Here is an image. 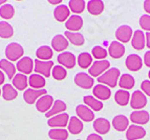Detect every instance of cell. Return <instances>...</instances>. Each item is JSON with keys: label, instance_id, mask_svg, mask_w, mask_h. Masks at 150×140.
<instances>
[{"label": "cell", "instance_id": "obj_32", "mask_svg": "<svg viewBox=\"0 0 150 140\" xmlns=\"http://www.w3.org/2000/svg\"><path fill=\"white\" fill-rule=\"evenodd\" d=\"M65 38L68 40V42L73 43L74 45H78V46H80V45L84 44V36L80 33H75V32H65L64 34Z\"/></svg>", "mask_w": 150, "mask_h": 140}, {"label": "cell", "instance_id": "obj_55", "mask_svg": "<svg viewBox=\"0 0 150 140\" xmlns=\"http://www.w3.org/2000/svg\"><path fill=\"white\" fill-rule=\"evenodd\" d=\"M79 140H80V139H79Z\"/></svg>", "mask_w": 150, "mask_h": 140}, {"label": "cell", "instance_id": "obj_52", "mask_svg": "<svg viewBox=\"0 0 150 140\" xmlns=\"http://www.w3.org/2000/svg\"><path fill=\"white\" fill-rule=\"evenodd\" d=\"M0 4H5V1H4V0H1V1H0Z\"/></svg>", "mask_w": 150, "mask_h": 140}, {"label": "cell", "instance_id": "obj_16", "mask_svg": "<svg viewBox=\"0 0 150 140\" xmlns=\"http://www.w3.org/2000/svg\"><path fill=\"white\" fill-rule=\"evenodd\" d=\"M130 120L132 121V123L134 124H146L147 122H149L150 120V115L147 111H135V112L131 113L130 115Z\"/></svg>", "mask_w": 150, "mask_h": 140}, {"label": "cell", "instance_id": "obj_28", "mask_svg": "<svg viewBox=\"0 0 150 140\" xmlns=\"http://www.w3.org/2000/svg\"><path fill=\"white\" fill-rule=\"evenodd\" d=\"M45 79L43 76L39 74H32L28 78V84L30 85V89H35V90H42L45 85Z\"/></svg>", "mask_w": 150, "mask_h": 140}, {"label": "cell", "instance_id": "obj_37", "mask_svg": "<svg viewBox=\"0 0 150 140\" xmlns=\"http://www.w3.org/2000/svg\"><path fill=\"white\" fill-rule=\"evenodd\" d=\"M78 64L82 69H87L89 68L90 64H93V56L90 55L89 53H81L80 55L78 56Z\"/></svg>", "mask_w": 150, "mask_h": 140}, {"label": "cell", "instance_id": "obj_13", "mask_svg": "<svg viewBox=\"0 0 150 140\" xmlns=\"http://www.w3.org/2000/svg\"><path fill=\"white\" fill-rule=\"evenodd\" d=\"M76 113H77V117L82 121H85V122H89V121H93L95 119L93 112L86 105L79 104L76 108Z\"/></svg>", "mask_w": 150, "mask_h": 140}, {"label": "cell", "instance_id": "obj_6", "mask_svg": "<svg viewBox=\"0 0 150 140\" xmlns=\"http://www.w3.org/2000/svg\"><path fill=\"white\" fill-rule=\"evenodd\" d=\"M68 121H69V116L66 113H62V114L50 118L47 124L48 126L53 129H64L68 124Z\"/></svg>", "mask_w": 150, "mask_h": 140}, {"label": "cell", "instance_id": "obj_39", "mask_svg": "<svg viewBox=\"0 0 150 140\" xmlns=\"http://www.w3.org/2000/svg\"><path fill=\"white\" fill-rule=\"evenodd\" d=\"M85 1L83 0H70L68 2V8L75 14H81L85 9Z\"/></svg>", "mask_w": 150, "mask_h": 140}, {"label": "cell", "instance_id": "obj_7", "mask_svg": "<svg viewBox=\"0 0 150 140\" xmlns=\"http://www.w3.org/2000/svg\"><path fill=\"white\" fill-rule=\"evenodd\" d=\"M46 95V90L42 89V90H35V89H28L24 91L23 94V99L26 103L28 104H33V103L37 102V100L42 96Z\"/></svg>", "mask_w": 150, "mask_h": 140}, {"label": "cell", "instance_id": "obj_54", "mask_svg": "<svg viewBox=\"0 0 150 140\" xmlns=\"http://www.w3.org/2000/svg\"><path fill=\"white\" fill-rule=\"evenodd\" d=\"M1 94H2V90H0V95H1Z\"/></svg>", "mask_w": 150, "mask_h": 140}, {"label": "cell", "instance_id": "obj_10", "mask_svg": "<svg viewBox=\"0 0 150 140\" xmlns=\"http://www.w3.org/2000/svg\"><path fill=\"white\" fill-rule=\"evenodd\" d=\"M146 131L144 128H142L141 125L132 124L130 125L129 128L127 129L126 132V138L127 140H138L141 138L145 137Z\"/></svg>", "mask_w": 150, "mask_h": 140}, {"label": "cell", "instance_id": "obj_41", "mask_svg": "<svg viewBox=\"0 0 150 140\" xmlns=\"http://www.w3.org/2000/svg\"><path fill=\"white\" fill-rule=\"evenodd\" d=\"M14 15H15V9H14V6L12 4L5 3L0 8V16L3 19H12L14 17Z\"/></svg>", "mask_w": 150, "mask_h": 140}, {"label": "cell", "instance_id": "obj_50", "mask_svg": "<svg viewBox=\"0 0 150 140\" xmlns=\"http://www.w3.org/2000/svg\"><path fill=\"white\" fill-rule=\"evenodd\" d=\"M4 74H3V72L1 70H0V85L3 84V82H4Z\"/></svg>", "mask_w": 150, "mask_h": 140}, {"label": "cell", "instance_id": "obj_47", "mask_svg": "<svg viewBox=\"0 0 150 140\" xmlns=\"http://www.w3.org/2000/svg\"><path fill=\"white\" fill-rule=\"evenodd\" d=\"M144 63L145 65H147L148 68H150V51L145 53V55H144Z\"/></svg>", "mask_w": 150, "mask_h": 140}, {"label": "cell", "instance_id": "obj_2", "mask_svg": "<svg viewBox=\"0 0 150 140\" xmlns=\"http://www.w3.org/2000/svg\"><path fill=\"white\" fill-rule=\"evenodd\" d=\"M24 50L19 43L12 42L5 48V56L8 61H19L23 57Z\"/></svg>", "mask_w": 150, "mask_h": 140}, {"label": "cell", "instance_id": "obj_30", "mask_svg": "<svg viewBox=\"0 0 150 140\" xmlns=\"http://www.w3.org/2000/svg\"><path fill=\"white\" fill-rule=\"evenodd\" d=\"M53 49L50 48L48 45H42L36 51V56L39 60L42 61H50L53 57Z\"/></svg>", "mask_w": 150, "mask_h": 140}, {"label": "cell", "instance_id": "obj_38", "mask_svg": "<svg viewBox=\"0 0 150 140\" xmlns=\"http://www.w3.org/2000/svg\"><path fill=\"white\" fill-rule=\"evenodd\" d=\"M18 95V92L16 89L13 86L12 84H6L3 85L2 88V97L4 100H14Z\"/></svg>", "mask_w": 150, "mask_h": 140}, {"label": "cell", "instance_id": "obj_18", "mask_svg": "<svg viewBox=\"0 0 150 140\" xmlns=\"http://www.w3.org/2000/svg\"><path fill=\"white\" fill-rule=\"evenodd\" d=\"M54 17L57 21L59 22H66V20L70 17V10L68 6L64 4L58 5L56 6L55 11H54Z\"/></svg>", "mask_w": 150, "mask_h": 140}, {"label": "cell", "instance_id": "obj_9", "mask_svg": "<svg viewBox=\"0 0 150 140\" xmlns=\"http://www.w3.org/2000/svg\"><path fill=\"white\" fill-rule=\"evenodd\" d=\"M58 62L65 69H73L76 65V56L70 52H63L58 56Z\"/></svg>", "mask_w": 150, "mask_h": 140}, {"label": "cell", "instance_id": "obj_46", "mask_svg": "<svg viewBox=\"0 0 150 140\" xmlns=\"http://www.w3.org/2000/svg\"><path fill=\"white\" fill-rule=\"evenodd\" d=\"M86 140H103V138L101 137L99 134L97 133H93V134H90V135L87 136V139Z\"/></svg>", "mask_w": 150, "mask_h": 140}, {"label": "cell", "instance_id": "obj_35", "mask_svg": "<svg viewBox=\"0 0 150 140\" xmlns=\"http://www.w3.org/2000/svg\"><path fill=\"white\" fill-rule=\"evenodd\" d=\"M134 78L130 74H123L119 79V83L120 88L124 89V90H131L134 86Z\"/></svg>", "mask_w": 150, "mask_h": 140}, {"label": "cell", "instance_id": "obj_4", "mask_svg": "<svg viewBox=\"0 0 150 140\" xmlns=\"http://www.w3.org/2000/svg\"><path fill=\"white\" fill-rule=\"evenodd\" d=\"M109 61L108 60H97L93 64L90 65L89 69H88V72H89L90 76L91 77H100L101 75H103L104 73L107 70H109Z\"/></svg>", "mask_w": 150, "mask_h": 140}, {"label": "cell", "instance_id": "obj_3", "mask_svg": "<svg viewBox=\"0 0 150 140\" xmlns=\"http://www.w3.org/2000/svg\"><path fill=\"white\" fill-rule=\"evenodd\" d=\"M54 68L53 61H42V60L36 59L34 61V71L36 74H39L44 77H50L52 75V70Z\"/></svg>", "mask_w": 150, "mask_h": 140}, {"label": "cell", "instance_id": "obj_15", "mask_svg": "<svg viewBox=\"0 0 150 140\" xmlns=\"http://www.w3.org/2000/svg\"><path fill=\"white\" fill-rule=\"evenodd\" d=\"M83 26V19L79 15H71L65 22V28L69 32H77L80 31Z\"/></svg>", "mask_w": 150, "mask_h": 140}, {"label": "cell", "instance_id": "obj_12", "mask_svg": "<svg viewBox=\"0 0 150 140\" xmlns=\"http://www.w3.org/2000/svg\"><path fill=\"white\" fill-rule=\"evenodd\" d=\"M16 69L23 75L26 74L32 75V71L34 70V60H32V58L30 57H22L17 62Z\"/></svg>", "mask_w": 150, "mask_h": 140}, {"label": "cell", "instance_id": "obj_8", "mask_svg": "<svg viewBox=\"0 0 150 140\" xmlns=\"http://www.w3.org/2000/svg\"><path fill=\"white\" fill-rule=\"evenodd\" d=\"M75 83L80 88L88 90L93 88L95 81H93V78L86 73H78L75 76Z\"/></svg>", "mask_w": 150, "mask_h": 140}, {"label": "cell", "instance_id": "obj_42", "mask_svg": "<svg viewBox=\"0 0 150 140\" xmlns=\"http://www.w3.org/2000/svg\"><path fill=\"white\" fill-rule=\"evenodd\" d=\"M91 56L98 60H105V58L107 57V51L103 48V46L96 45V46L93 48V50H91Z\"/></svg>", "mask_w": 150, "mask_h": 140}, {"label": "cell", "instance_id": "obj_14", "mask_svg": "<svg viewBox=\"0 0 150 140\" xmlns=\"http://www.w3.org/2000/svg\"><path fill=\"white\" fill-rule=\"evenodd\" d=\"M126 68L129 71H132V72H138L141 70V68L143 66V61L142 58L140 57L137 54H130L127 58H126L125 61Z\"/></svg>", "mask_w": 150, "mask_h": 140}, {"label": "cell", "instance_id": "obj_33", "mask_svg": "<svg viewBox=\"0 0 150 140\" xmlns=\"http://www.w3.org/2000/svg\"><path fill=\"white\" fill-rule=\"evenodd\" d=\"M130 94L128 91L125 90H119L115 92V102L118 103L119 105H122V106H125L128 103L130 102Z\"/></svg>", "mask_w": 150, "mask_h": 140}, {"label": "cell", "instance_id": "obj_27", "mask_svg": "<svg viewBox=\"0 0 150 140\" xmlns=\"http://www.w3.org/2000/svg\"><path fill=\"white\" fill-rule=\"evenodd\" d=\"M0 70L2 71L3 73H5V74L8 75V79H11V80H13V78L15 77V75H16L15 65L6 59L0 60Z\"/></svg>", "mask_w": 150, "mask_h": 140}, {"label": "cell", "instance_id": "obj_51", "mask_svg": "<svg viewBox=\"0 0 150 140\" xmlns=\"http://www.w3.org/2000/svg\"><path fill=\"white\" fill-rule=\"evenodd\" d=\"M50 3H52V4H60L61 3V0H58V1H50Z\"/></svg>", "mask_w": 150, "mask_h": 140}, {"label": "cell", "instance_id": "obj_29", "mask_svg": "<svg viewBox=\"0 0 150 140\" xmlns=\"http://www.w3.org/2000/svg\"><path fill=\"white\" fill-rule=\"evenodd\" d=\"M12 82H13V86H14L16 90L23 91L26 89V86H28V79L26 76L20 73V74H16L15 77L13 78Z\"/></svg>", "mask_w": 150, "mask_h": 140}, {"label": "cell", "instance_id": "obj_34", "mask_svg": "<svg viewBox=\"0 0 150 140\" xmlns=\"http://www.w3.org/2000/svg\"><path fill=\"white\" fill-rule=\"evenodd\" d=\"M83 100H84V103H85L86 106H88L90 110L97 111V112H99V111L102 110L103 103L101 102L100 100H98L96 97H93V96L87 95V96L84 97V99Z\"/></svg>", "mask_w": 150, "mask_h": 140}, {"label": "cell", "instance_id": "obj_43", "mask_svg": "<svg viewBox=\"0 0 150 140\" xmlns=\"http://www.w3.org/2000/svg\"><path fill=\"white\" fill-rule=\"evenodd\" d=\"M67 75L65 68H63L62 65H55L52 70V76L54 77V79L56 80H63Z\"/></svg>", "mask_w": 150, "mask_h": 140}, {"label": "cell", "instance_id": "obj_1", "mask_svg": "<svg viewBox=\"0 0 150 140\" xmlns=\"http://www.w3.org/2000/svg\"><path fill=\"white\" fill-rule=\"evenodd\" d=\"M120 79V70L117 68H111L106 71L103 75L98 78L100 84H104L108 88H115Z\"/></svg>", "mask_w": 150, "mask_h": 140}, {"label": "cell", "instance_id": "obj_25", "mask_svg": "<svg viewBox=\"0 0 150 140\" xmlns=\"http://www.w3.org/2000/svg\"><path fill=\"white\" fill-rule=\"evenodd\" d=\"M93 129L99 134H107L110 130V123L105 118H98L93 121Z\"/></svg>", "mask_w": 150, "mask_h": 140}, {"label": "cell", "instance_id": "obj_45", "mask_svg": "<svg viewBox=\"0 0 150 140\" xmlns=\"http://www.w3.org/2000/svg\"><path fill=\"white\" fill-rule=\"evenodd\" d=\"M141 90L143 91L144 94H146V95L150 97V81L149 80H144V81L141 83Z\"/></svg>", "mask_w": 150, "mask_h": 140}, {"label": "cell", "instance_id": "obj_21", "mask_svg": "<svg viewBox=\"0 0 150 140\" xmlns=\"http://www.w3.org/2000/svg\"><path fill=\"white\" fill-rule=\"evenodd\" d=\"M68 46V40L65 38L63 35H56L52 40V49L56 51V52H62L67 49Z\"/></svg>", "mask_w": 150, "mask_h": 140}, {"label": "cell", "instance_id": "obj_40", "mask_svg": "<svg viewBox=\"0 0 150 140\" xmlns=\"http://www.w3.org/2000/svg\"><path fill=\"white\" fill-rule=\"evenodd\" d=\"M14 35L13 26L6 21H0V37L11 38Z\"/></svg>", "mask_w": 150, "mask_h": 140}, {"label": "cell", "instance_id": "obj_36", "mask_svg": "<svg viewBox=\"0 0 150 140\" xmlns=\"http://www.w3.org/2000/svg\"><path fill=\"white\" fill-rule=\"evenodd\" d=\"M48 137L53 140H66L68 132L65 129H52L48 132Z\"/></svg>", "mask_w": 150, "mask_h": 140}, {"label": "cell", "instance_id": "obj_19", "mask_svg": "<svg viewBox=\"0 0 150 140\" xmlns=\"http://www.w3.org/2000/svg\"><path fill=\"white\" fill-rule=\"evenodd\" d=\"M93 97H96L98 100H107L111 96V91L108 86L104 84H98L96 85L93 90Z\"/></svg>", "mask_w": 150, "mask_h": 140}, {"label": "cell", "instance_id": "obj_22", "mask_svg": "<svg viewBox=\"0 0 150 140\" xmlns=\"http://www.w3.org/2000/svg\"><path fill=\"white\" fill-rule=\"evenodd\" d=\"M146 44V39H145V35H144V33L142 31H135L133 33V36H132V40H131V45H132V48L135 49V50H143L144 46Z\"/></svg>", "mask_w": 150, "mask_h": 140}, {"label": "cell", "instance_id": "obj_11", "mask_svg": "<svg viewBox=\"0 0 150 140\" xmlns=\"http://www.w3.org/2000/svg\"><path fill=\"white\" fill-rule=\"evenodd\" d=\"M54 98L50 95H44L40 97L36 102V108L40 113H47L54 104Z\"/></svg>", "mask_w": 150, "mask_h": 140}, {"label": "cell", "instance_id": "obj_44", "mask_svg": "<svg viewBox=\"0 0 150 140\" xmlns=\"http://www.w3.org/2000/svg\"><path fill=\"white\" fill-rule=\"evenodd\" d=\"M140 25L143 30L150 32V15H143L140 18Z\"/></svg>", "mask_w": 150, "mask_h": 140}, {"label": "cell", "instance_id": "obj_31", "mask_svg": "<svg viewBox=\"0 0 150 140\" xmlns=\"http://www.w3.org/2000/svg\"><path fill=\"white\" fill-rule=\"evenodd\" d=\"M87 10L91 15H100L104 10V3L101 0H90L87 3Z\"/></svg>", "mask_w": 150, "mask_h": 140}, {"label": "cell", "instance_id": "obj_17", "mask_svg": "<svg viewBox=\"0 0 150 140\" xmlns=\"http://www.w3.org/2000/svg\"><path fill=\"white\" fill-rule=\"evenodd\" d=\"M132 37V29L128 25H122L115 32V38L119 40V42L126 43Z\"/></svg>", "mask_w": 150, "mask_h": 140}, {"label": "cell", "instance_id": "obj_53", "mask_svg": "<svg viewBox=\"0 0 150 140\" xmlns=\"http://www.w3.org/2000/svg\"><path fill=\"white\" fill-rule=\"evenodd\" d=\"M148 77H149V79H150V71H149V73H148Z\"/></svg>", "mask_w": 150, "mask_h": 140}, {"label": "cell", "instance_id": "obj_20", "mask_svg": "<svg viewBox=\"0 0 150 140\" xmlns=\"http://www.w3.org/2000/svg\"><path fill=\"white\" fill-rule=\"evenodd\" d=\"M124 53H125V48H124V45L121 42H119V41H112V42L109 44L108 54H109L110 57L115 58V59H118V58L123 57Z\"/></svg>", "mask_w": 150, "mask_h": 140}, {"label": "cell", "instance_id": "obj_48", "mask_svg": "<svg viewBox=\"0 0 150 140\" xmlns=\"http://www.w3.org/2000/svg\"><path fill=\"white\" fill-rule=\"evenodd\" d=\"M144 10H145L148 14H150V0L144 1Z\"/></svg>", "mask_w": 150, "mask_h": 140}, {"label": "cell", "instance_id": "obj_24", "mask_svg": "<svg viewBox=\"0 0 150 140\" xmlns=\"http://www.w3.org/2000/svg\"><path fill=\"white\" fill-rule=\"evenodd\" d=\"M112 125L119 132H124L129 128V120L124 115H118L112 119Z\"/></svg>", "mask_w": 150, "mask_h": 140}, {"label": "cell", "instance_id": "obj_5", "mask_svg": "<svg viewBox=\"0 0 150 140\" xmlns=\"http://www.w3.org/2000/svg\"><path fill=\"white\" fill-rule=\"evenodd\" d=\"M146 104H147V98H146L145 94L142 91H134L130 97L131 108L137 111H140L141 109L145 108Z\"/></svg>", "mask_w": 150, "mask_h": 140}, {"label": "cell", "instance_id": "obj_49", "mask_svg": "<svg viewBox=\"0 0 150 140\" xmlns=\"http://www.w3.org/2000/svg\"><path fill=\"white\" fill-rule=\"evenodd\" d=\"M145 39H146V45H147V48L150 49V32L146 33Z\"/></svg>", "mask_w": 150, "mask_h": 140}, {"label": "cell", "instance_id": "obj_26", "mask_svg": "<svg viewBox=\"0 0 150 140\" xmlns=\"http://www.w3.org/2000/svg\"><path fill=\"white\" fill-rule=\"evenodd\" d=\"M66 110V104L65 102H63L62 100H56L54 102L53 106L50 108V110L47 113H45V117H54L56 115H59V114H62L63 112H65Z\"/></svg>", "mask_w": 150, "mask_h": 140}, {"label": "cell", "instance_id": "obj_23", "mask_svg": "<svg viewBox=\"0 0 150 140\" xmlns=\"http://www.w3.org/2000/svg\"><path fill=\"white\" fill-rule=\"evenodd\" d=\"M68 132L74 134V135H77L79 133L82 132L83 130V123L82 120L79 119L77 116H73V117L69 118V121H68L67 124Z\"/></svg>", "mask_w": 150, "mask_h": 140}]
</instances>
